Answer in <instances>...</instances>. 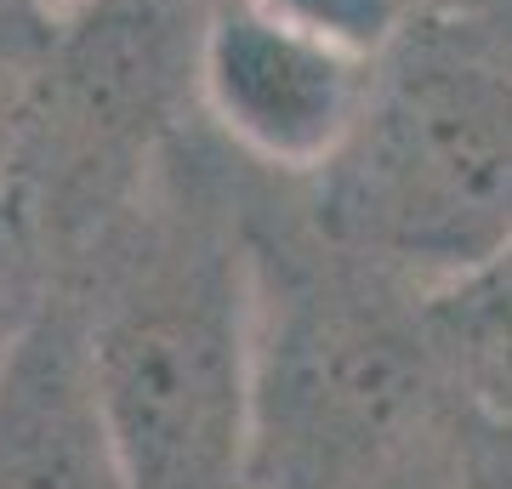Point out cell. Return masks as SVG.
I'll return each mask as SVG.
<instances>
[{
	"label": "cell",
	"instance_id": "cell-10",
	"mask_svg": "<svg viewBox=\"0 0 512 489\" xmlns=\"http://www.w3.org/2000/svg\"><path fill=\"white\" fill-rule=\"evenodd\" d=\"M262 6L313 29V35L336 40V46H348V52L370 57V63H382L399 46L404 29L416 23L410 0H262Z\"/></svg>",
	"mask_w": 512,
	"mask_h": 489
},
{
	"label": "cell",
	"instance_id": "cell-13",
	"mask_svg": "<svg viewBox=\"0 0 512 489\" xmlns=\"http://www.w3.org/2000/svg\"><path fill=\"white\" fill-rule=\"evenodd\" d=\"M416 18H478L490 0H410Z\"/></svg>",
	"mask_w": 512,
	"mask_h": 489
},
{
	"label": "cell",
	"instance_id": "cell-7",
	"mask_svg": "<svg viewBox=\"0 0 512 489\" xmlns=\"http://www.w3.org/2000/svg\"><path fill=\"white\" fill-rule=\"evenodd\" d=\"M421 325L456 399L484 416H512V245L421 290Z\"/></svg>",
	"mask_w": 512,
	"mask_h": 489
},
{
	"label": "cell",
	"instance_id": "cell-11",
	"mask_svg": "<svg viewBox=\"0 0 512 489\" xmlns=\"http://www.w3.org/2000/svg\"><path fill=\"white\" fill-rule=\"evenodd\" d=\"M444 489H512V416H484L461 404Z\"/></svg>",
	"mask_w": 512,
	"mask_h": 489
},
{
	"label": "cell",
	"instance_id": "cell-14",
	"mask_svg": "<svg viewBox=\"0 0 512 489\" xmlns=\"http://www.w3.org/2000/svg\"><path fill=\"white\" fill-rule=\"evenodd\" d=\"M0 6H29V12H46V18H57V12H69V6H80V0H0Z\"/></svg>",
	"mask_w": 512,
	"mask_h": 489
},
{
	"label": "cell",
	"instance_id": "cell-12",
	"mask_svg": "<svg viewBox=\"0 0 512 489\" xmlns=\"http://www.w3.org/2000/svg\"><path fill=\"white\" fill-rule=\"evenodd\" d=\"M478 29H484V35H490V46L501 57H507L512 63V0H490V6H484V12H478Z\"/></svg>",
	"mask_w": 512,
	"mask_h": 489
},
{
	"label": "cell",
	"instance_id": "cell-5",
	"mask_svg": "<svg viewBox=\"0 0 512 489\" xmlns=\"http://www.w3.org/2000/svg\"><path fill=\"white\" fill-rule=\"evenodd\" d=\"M376 63L262 0H211L200 35V126L274 182L319 177L353 137Z\"/></svg>",
	"mask_w": 512,
	"mask_h": 489
},
{
	"label": "cell",
	"instance_id": "cell-1",
	"mask_svg": "<svg viewBox=\"0 0 512 489\" xmlns=\"http://www.w3.org/2000/svg\"><path fill=\"white\" fill-rule=\"evenodd\" d=\"M131 489H245L256 399L251 165L205 126L69 273Z\"/></svg>",
	"mask_w": 512,
	"mask_h": 489
},
{
	"label": "cell",
	"instance_id": "cell-2",
	"mask_svg": "<svg viewBox=\"0 0 512 489\" xmlns=\"http://www.w3.org/2000/svg\"><path fill=\"white\" fill-rule=\"evenodd\" d=\"M256 399L245 489H444L461 399L421 290L330 245L296 182L251 171Z\"/></svg>",
	"mask_w": 512,
	"mask_h": 489
},
{
	"label": "cell",
	"instance_id": "cell-3",
	"mask_svg": "<svg viewBox=\"0 0 512 489\" xmlns=\"http://www.w3.org/2000/svg\"><path fill=\"white\" fill-rule=\"evenodd\" d=\"M296 194L330 245L416 290L495 256L512 245V63L473 18H416Z\"/></svg>",
	"mask_w": 512,
	"mask_h": 489
},
{
	"label": "cell",
	"instance_id": "cell-8",
	"mask_svg": "<svg viewBox=\"0 0 512 489\" xmlns=\"http://www.w3.org/2000/svg\"><path fill=\"white\" fill-rule=\"evenodd\" d=\"M46 63H52V18L29 6H0V194H12L35 137Z\"/></svg>",
	"mask_w": 512,
	"mask_h": 489
},
{
	"label": "cell",
	"instance_id": "cell-9",
	"mask_svg": "<svg viewBox=\"0 0 512 489\" xmlns=\"http://www.w3.org/2000/svg\"><path fill=\"white\" fill-rule=\"evenodd\" d=\"M57 285V262L18 194H0V364L35 325Z\"/></svg>",
	"mask_w": 512,
	"mask_h": 489
},
{
	"label": "cell",
	"instance_id": "cell-6",
	"mask_svg": "<svg viewBox=\"0 0 512 489\" xmlns=\"http://www.w3.org/2000/svg\"><path fill=\"white\" fill-rule=\"evenodd\" d=\"M0 489H131L69 279L0 364Z\"/></svg>",
	"mask_w": 512,
	"mask_h": 489
},
{
	"label": "cell",
	"instance_id": "cell-4",
	"mask_svg": "<svg viewBox=\"0 0 512 489\" xmlns=\"http://www.w3.org/2000/svg\"><path fill=\"white\" fill-rule=\"evenodd\" d=\"M211 0H80L52 18V63L12 194L69 273L200 126Z\"/></svg>",
	"mask_w": 512,
	"mask_h": 489
}]
</instances>
